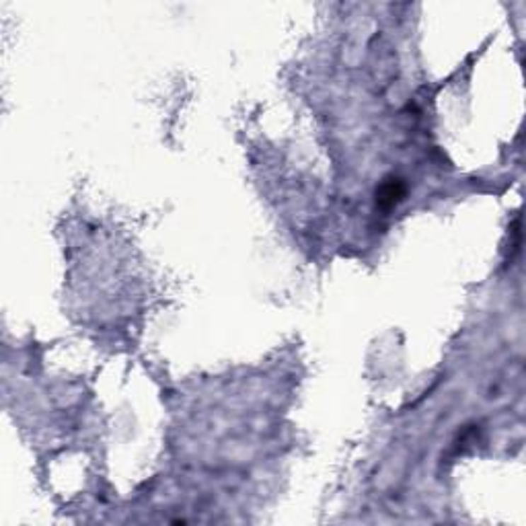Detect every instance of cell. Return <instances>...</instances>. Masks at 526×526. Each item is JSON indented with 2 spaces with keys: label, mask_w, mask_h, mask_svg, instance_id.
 Segmentation results:
<instances>
[{
  "label": "cell",
  "mask_w": 526,
  "mask_h": 526,
  "mask_svg": "<svg viewBox=\"0 0 526 526\" xmlns=\"http://www.w3.org/2000/svg\"><path fill=\"white\" fill-rule=\"evenodd\" d=\"M405 198V183L401 179H387L379 190V204L382 208H393Z\"/></svg>",
  "instance_id": "obj_1"
}]
</instances>
